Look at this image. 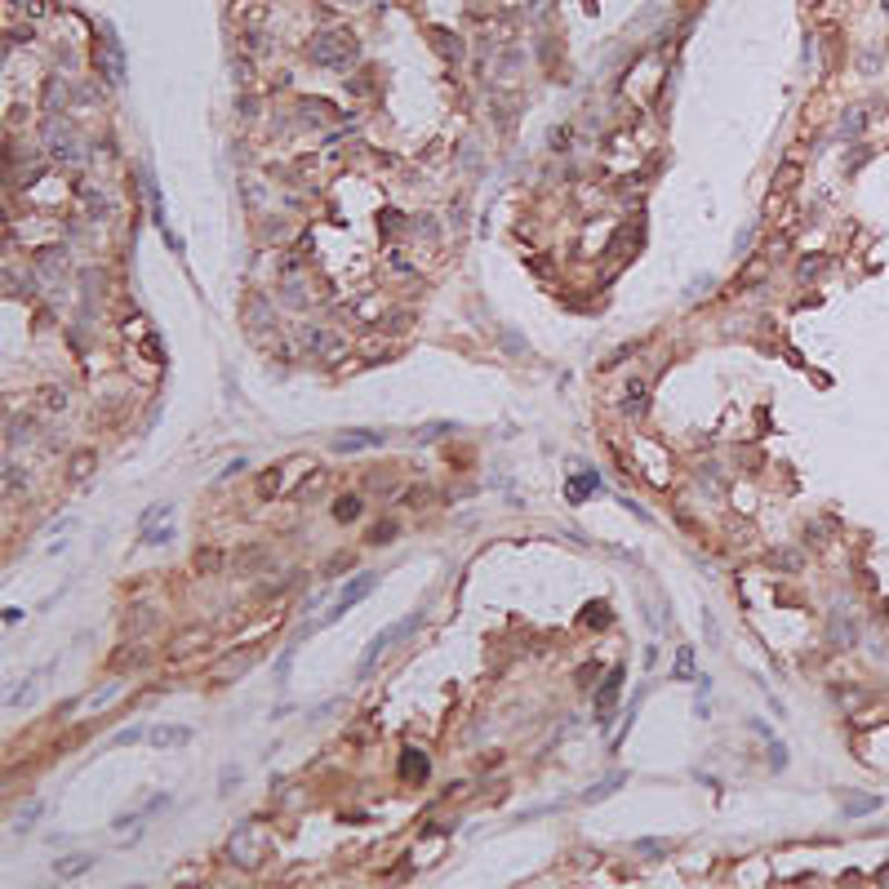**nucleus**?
Wrapping results in <instances>:
<instances>
[{"instance_id": "c85d7f7f", "label": "nucleus", "mask_w": 889, "mask_h": 889, "mask_svg": "<svg viewBox=\"0 0 889 889\" xmlns=\"http://www.w3.org/2000/svg\"><path fill=\"white\" fill-rule=\"evenodd\" d=\"M138 738H143V729H138V725H129V729H121V734H116L111 743H116V747H129V743H138Z\"/></svg>"}, {"instance_id": "7c9ffc66", "label": "nucleus", "mask_w": 889, "mask_h": 889, "mask_svg": "<svg viewBox=\"0 0 889 889\" xmlns=\"http://www.w3.org/2000/svg\"><path fill=\"white\" fill-rule=\"evenodd\" d=\"M236 783H241V769H223V787H218V792H236Z\"/></svg>"}, {"instance_id": "0eeeda50", "label": "nucleus", "mask_w": 889, "mask_h": 889, "mask_svg": "<svg viewBox=\"0 0 889 889\" xmlns=\"http://www.w3.org/2000/svg\"><path fill=\"white\" fill-rule=\"evenodd\" d=\"M618 409H623L627 418H641V414L649 409V387H645L641 378H636V382H627V387H623V400H618Z\"/></svg>"}, {"instance_id": "c9c22d12", "label": "nucleus", "mask_w": 889, "mask_h": 889, "mask_svg": "<svg viewBox=\"0 0 889 889\" xmlns=\"http://www.w3.org/2000/svg\"><path fill=\"white\" fill-rule=\"evenodd\" d=\"M885 9H889V0H885Z\"/></svg>"}, {"instance_id": "c756f323", "label": "nucleus", "mask_w": 889, "mask_h": 889, "mask_svg": "<svg viewBox=\"0 0 889 889\" xmlns=\"http://www.w3.org/2000/svg\"><path fill=\"white\" fill-rule=\"evenodd\" d=\"M636 849H641L645 858H658V854H663L667 845H663V841H636Z\"/></svg>"}, {"instance_id": "cd10ccee", "label": "nucleus", "mask_w": 889, "mask_h": 889, "mask_svg": "<svg viewBox=\"0 0 889 889\" xmlns=\"http://www.w3.org/2000/svg\"><path fill=\"white\" fill-rule=\"evenodd\" d=\"M392 539H396V525L392 521H382L374 534H369V543H392Z\"/></svg>"}, {"instance_id": "9b49d317", "label": "nucleus", "mask_w": 889, "mask_h": 889, "mask_svg": "<svg viewBox=\"0 0 889 889\" xmlns=\"http://www.w3.org/2000/svg\"><path fill=\"white\" fill-rule=\"evenodd\" d=\"M89 867H94V854H67V858L54 863V876L72 880V876H80V871H89Z\"/></svg>"}, {"instance_id": "f704fd0d", "label": "nucleus", "mask_w": 889, "mask_h": 889, "mask_svg": "<svg viewBox=\"0 0 889 889\" xmlns=\"http://www.w3.org/2000/svg\"><path fill=\"white\" fill-rule=\"evenodd\" d=\"M27 13H31V18H40V13H45V0H27Z\"/></svg>"}, {"instance_id": "2f4dec72", "label": "nucleus", "mask_w": 889, "mask_h": 889, "mask_svg": "<svg viewBox=\"0 0 889 889\" xmlns=\"http://www.w3.org/2000/svg\"><path fill=\"white\" fill-rule=\"evenodd\" d=\"M13 441H27V423H23V418H9V445Z\"/></svg>"}, {"instance_id": "20e7f679", "label": "nucleus", "mask_w": 889, "mask_h": 889, "mask_svg": "<svg viewBox=\"0 0 889 889\" xmlns=\"http://www.w3.org/2000/svg\"><path fill=\"white\" fill-rule=\"evenodd\" d=\"M623 667H609V676H605V685L596 690V716L600 720H609L614 716V702H618V690H623Z\"/></svg>"}, {"instance_id": "9d476101", "label": "nucleus", "mask_w": 889, "mask_h": 889, "mask_svg": "<svg viewBox=\"0 0 889 889\" xmlns=\"http://www.w3.org/2000/svg\"><path fill=\"white\" fill-rule=\"evenodd\" d=\"M400 774H405V778H414V783H423V778L431 774V765H427V756H423L418 747H409L405 756H400Z\"/></svg>"}, {"instance_id": "b1692460", "label": "nucleus", "mask_w": 889, "mask_h": 889, "mask_svg": "<svg viewBox=\"0 0 889 889\" xmlns=\"http://www.w3.org/2000/svg\"><path fill=\"white\" fill-rule=\"evenodd\" d=\"M36 680H40V676H27L23 690H13V694H9V707H23V702L31 698V690H36Z\"/></svg>"}, {"instance_id": "6ab92c4d", "label": "nucleus", "mask_w": 889, "mask_h": 889, "mask_svg": "<svg viewBox=\"0 0 889 889\" xmlns=\"http://www.w3.org/2000/svg\"><path fill=\"white\" fill-rule=\"evenodd\" d=\"M690 672H694V649H690V645H685V649L676 653V680H694Z\"/></svg>"}, {"instance_id": "ddd939ff", "label": "nucleus", "mask_w": 889, "mask_h": 889, "mask_svg": "<svg viewBox=\"0 0 889 889\" xmlns=\"http://www.w3.org/2000/svg\"><path fill=\"white\" fill-rule=\"evenodd\" d=\"M863 129H867V111H863V107H849V111L841 116V138H858Z\"/></svg>"}, {"instance_id": "5701e85b", "label": "nucleus", "mask_w": 889, "mask_h": 889, "mask_svg": "<svg viewBox=\"0 0 889 889\" xmlns=\"http://www.w3.org/2000/svg\"><path fill=\"white\" fill-rule=\"evenodd\" d=\"M333 516H338V521H356L360 516V498H343L338 507H333Z\"/></svg>"}, {"instance_id": "bb28decb", "label": "nucleus", "mask_w": 889, "mask_h": 889, "mask_svg": "<svg viewBox=\"0 0 889 889\" xmlns=\"http://www.w3.org/2000/svg\"><path fill=\"white\" fill-rule=\"evenodd\" d=\"M818 272H823V258H805V263L796 267V276H800V280H810V276H818Z\"/></svg>"}, {"instance_id": "412c9836", "label": "nucleus", "mask_w": 889, "mask_h": 889, "mask_svg": "<svg viewBox=\"0 0 889 889\" xmlns=\"http://www.w3.org/2000/svg\"><path fill=\"white\" fill-rule=\"evenodd\" d=\"M196 565H200V574H218V565H223V556H218V551H196Z\"/></svg>"}, {"instance_id": "a878e982", "label": "nucleus", "mask_w": 889, "mask_h": 889, "mask_svg": "<svg viewBox=\"0 0 889 889\" xmlns=\"http://www.w3.org/2000/svg\"><path fill=\"white\" fill-rule=\"evenodd\" d=\"M40 400H45V409H62V405H67V392H62V387H45Z\"/></svg>"}, {"instance_id": "1a4fd4ad", "label": "nucleus", "mask_w": 889, "mask_h": 889, "mask_svg": "<svg viewBox=\"0 0 889 889\" xmlns=\"http://www.w3.org/2000/svg\"><path fill=\"white\" fill-rule=\"evenodd\" d=\"M147 738L156 747H182V743H192V729L187 725H156V729H147Z\"/></svg>"}, {"instance_id": "4468645a", "label": "nucleus", "mask_w": 889, "mask_h": 889, "mask_svg": "<svg viewBox=\"0 0 889 889\" xmlns=\"http://www.w3.org/2000/svg\"><path fill=\"white\" fill-rule=\"evenodd\" d=\"M94 463L98 458L89 454V449H80V454L72 458V472H67V476H72V485H85V476H94Z\"/></svg>"}, {"instance_id": "a211bd4d", "label": "nucleus", "mask_w": 889, "mask_h": 889, "mask_svg": "<svg viewBox=\"0 0 889 889\" xmlns=\"http://www.w3.org/2000/svg\"><path fill=\"white\" fill-rule=\"evenodd\" d=\"M170 539H174V529H170V525H160V529H156V525H143V543H147V547L170 543Z\"/></svg>"}, {"instance_id": "2eb2a0df", "label": "nucleus", "mask_w": 889, "mask_h": 889, "mask_svg": "<svg viewBox=\"0 0 889 889\" xmlns=\"http://www.w3.org/2000/svg\"><path fill=\"white\" fill-rule=\"evenodd\" d=\"M596 485H600V476H596V472H587V476H574V480H569V498H574V502H582V494H592Z\"/></svg>"}, {"instance_id": "473e14b6", "label": "nucleus", "mask_w": 889, "mask_h": 889, "mask_svg": "<svg viewBox=\"0 0 889 889\" xmlns=\"http://www.w3.org/2000/svg\"><path fill=\"white\" fill-rule=\"evenodd\" d=\"M241 472H245V458H231L223 472H218V480H231V476H241Z\"/></svg>"}, {"instance_id": "f257e3e1", "label": "nucleus", "mask_w": 889, "mask_h": 889, "mask_svg": "<svg viewBox=\"0 0 889 889\" xmlns=\"http://www.w3.org/2000/svg\"><path fill=\"white\" fill-rule=\"evenodd\" d=\"M307 58L316 67H329V72H338V67H347L351 58H356V40L347 36V31H321L311 45H307Z\"/></svg>"}, {"instance_id": "f3484780", "label": "nucleus", "mask_w": 889, "mask_h": 889, "mask_svg": "<svg viewBox=\"0 0 889 889\" xmlns=\"http://www.w3.org/2000/svg\"><path fill=\"white\" fill-rule=\"evenodd\" d=\"M871 810H880V800H876V796H849V800H845V814H849V818L871 814Z\"/></svg>"}, {"instance_id": "39448f33", "label": "nucleus", "mask_w": 889, "mask_h": 889, "mask_svg": "<svg viewBox=\"0 0 889 889\" xmlns=\"http://www.w3.org/2000/svg\"><path fill=\"white\" fill-rule=\"evenodd\" d=\"M396 636H400V631H396V627H387V631H378V636H374V641H369V645H365V653H360V663H356V680H365L369 672H374V663L382 658V649H387V645L396 641Z\"/></svg>"}, {"instance_id": "6e6552de", "label": "nucleus", "mask_w": 889, "mask_h": 889, "mask_svg": "<svg viewBox=\"0 0 889 889\" xmlns=\"http://www.w3.org/2000/svg\"><path fill=\"white\" fill-rule=\"evenodd\" d=\"M325 485H329V472H325V467H311V472L294 485V498H298V502H311L316 494L325 490Z\"/></svg>"}, {"instance_id": "f8f14e48", "label": "nucleus", "mask_w": 889, "mask_h": 889, "mask_svg": "<svg viewBox=\"0 0 889 889\" xmlns=\"http://www.w3.org/2000/svg\"><path fill=\"white\" fill-rule=\"evenodd\" d=\"M623 783H627V774H614V778H605V783H596V787H587V792H582V800H587V805H596V800H605V796H614V792H618V787H623Z\"/></svg>"}, {"instance_id": "f03ea898", "label": "nucleus", "mask_w": 889, "mask_h": 889, "mask_svg": "<svg viewBox=\"0 0 889 889\" xmlns=\"http://www.w3.org/2000/svg\"><path fill=\"white\" fill-rule=\"evenodd\" d=\"M263 854H272V841L263 836V827L249 818V823H241L236 832H231V841H227V858L231 863H241V867H258L263 863Z\"/></svg>"}, {"instance_id": "423d86ee", "label": "nucleus", "mask_w": 889, "mask_h": 889, "mask_svg": "<svg viewBox=\"0 0 889 889\" xmlns=\"http://www.w3.org/2000/svg\"><path fill=\"white\" fill-rule=\"evenodd\" d=\"M382 445V431H343V436H333V454H360V449H374Z\"/></svg>"}, {"instance_id": "72a5a7b5", "label": "nucleus", "mask_w": 889, "mask_h": 889, "mask_svg": "<svg viewBox=\"0 0 889 889\" xmlns=\"http://www.w3.org/2000/svg\"><path fill=\"white\" fill-rule=\"evenodd\" d=\"M769 747H774V751H769V756H774V769H783V765H787V751H783V743H769Z\"/></svg>"}, {"instance_id": "393cba45", "label": "nucleus", "mask_w": 889, "mask_h": 889, "mask_svg": "<svg viewBox=\"0 0 889 889\" xmlns=\"http://www.w3.org/2000/svg\"><path fill=\"white\" fill-rule=\"evenodd\" d=\"M832 641L836 645H854V627L845 623V618H841V623H832Z\"/></svg>"}, {"instance_id": "4be33fe9", "label": "nucleus", "mask_w": 889, "mask_h": 889, "mask_svg": "<svg viewBox=\"0 0 889 889\" xmlns=\"http://www.w3.org/2000/svg\"><path fill=\"white\" fill-rule=\"evenodd\" d=\"M276 490H280V467H272L267 476H258V494H263V498H272Z\"/></svg>"}, {"instance_id": "7ed1b4c3", "label": "nucleus", "mask_w": 889, "mask_h": 889, "mask_svg": "<svg viewBox=\"0 0 889 889\" xmlns=\"http://www.w3.org/2000/svg\"><path fill=\"white\" fill-rule=\"evenodd\" d=\"M374 582H378V578H374V569H365V574H356L351 582H343V592H338V605H333L325 618H316V623H321V627H329L333 618H343L351 605H360V600H365L369 592H374Z\"/></svg>"}, {"instance_id": "aec40b11", "label": "nucleus", "mask_w": 889, "mask_h": 889, "mask_svg": "<svg viewBox=\"0 0 889 889\" xmlns=\"http://www.w3.org/2000/svg\"><path fill=\"white\" fill-rule=\"evenodd\" d=\"M792 182H796V165H792V160H787V165H783V170L774 174V196H783L787 187H792Z\"/></svg>"}, {"instance_id": "dca6fc26", "label": "nucleus", "mask_w": 889, "mask_h": 889, "mask_svg": "<svg viewBox=\"0 0 889 889\" xmlns=\"http://www.w3.org/2000/svg\"><path fill=\"white\" fill-rule=\"evenodd\" d=\"M436 49H441V54H445L449 62H458V58H463V45L454 40V31H436Z\"/></svg>"}]
</instances>
